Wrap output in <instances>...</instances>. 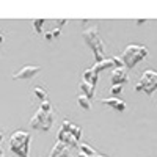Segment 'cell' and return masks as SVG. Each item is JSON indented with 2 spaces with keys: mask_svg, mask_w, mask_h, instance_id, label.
<instances>
[{
  "mask_svg": "<svg viewBox=\"0 0 157 157\" xmlns=\"http://www.w3.org/2000/svg\"><path fill=\"white\" fill-rule=\"evenodd\" d=\"M63 24H66V19H63V21H60V24H58V27H55L54 30H50L52 39H54V38H60V35H61V29H63Z\"/></svg>",
  "mask_w": 157,
  "mask_h": 157,
  "instance_id": "17",
  "label": "cell"
},
{
  "mask_svg": "<svg viewBox=\"0 0 157 157\" xmlns=\"http://www.w3.org/2000/svg\"><path fill=\"white\" fill-rule=\"evenodd\" d=\"M157 90V71L148 69L141 74L140 80L135 85V91H145L148 96H151Z\"/></svg>",
  "mask_w": 157,
  "mask_h": 157,
  "instance_id": "4",
  "label": "cell"
},
{
  "mask_svg": "<svg viewBox=\"0 0 157 157\" xmlns=\"http://www.w3.org/2000/svg\"><path fill=\"white\" fill-rule=\"evenodd\" d=\"M30 140L32 135L25 130H16L10 137V149L19 157H30Z\"/></svg>",
  "mask_w": 157,
  "mask_h": 157,
  "instance_id": "3",
  "label": "cell"
},
{
  "mask_svg": "<svg viewBox=\"0 0 157 157\" xmlns=\"http://www.w3.org/2000/svg\"><path fill=\"white\" fill-rule=\"evenodd\" d=\"M33 93H35V96H36L39 101H41V102L49 101V98H47V91H46V88L41 86V85H36V86L33 88Z\"/></svg>",
  "mask_w": 157,
  "mask_h": 157,
  "instance_id": "13",
  "label": "cell"
},
{
  "mask_svg": "<svg viewBox=\"0 0 157 157\" xmlns=\"http://www.w3.org/2000/svg\"><path fill=\"white\" fill-rule=\"evenodd\" d=\"M77 104H78V105H80L83 110H90V109H91V101H90L85 94H80V96L77 98Z\"/></svg>",
  "mask_w": 157,
  "mask_h": 157,
  "instance_id": "15",
  "label": "cell"
},
{
  "mask_svg": "<svg viewBox=\"0 0 157 157\" xmlns=\"http://www.w3.org/2000/svg\"><path fill=\"white\" fill-rule=\"evenodd\" d=\"M112 94L113 96H120L123 93V85H112Z\"/></svg>",
  "mask_w": 157,
  "mask_h": 157,
  "instance_id": "19",
  "label": "cell"
},
{
  "mask_svg": "<svg viewBox=\"0 0 157 157\" xmlns=\"http://www.w3.org/2000/svg\"><path fill=\"white\" fill-rule=\"evenodd\" d=\"M96 157H107V155H104V154H96Z\"/></svg>",
  "mask_w": 157,
  "mask_h": 157,
  "instance_id": "24",
  "label": "cell"
},
{
  "mask_svg": "<svg viewBox=\"0 0 157 157\" xmlns=\"http://www.w3.org/2000/svg\"><path fill=\"white\" fill-rule=\"evenodd\" d=\"M52 124H54V115H52V112H43L41 109H39L35 116L30 120V126L33 129H38V130H50Z\"/></svg>",
  "mask_w": 157,
  "mask_h": 157,
  "instance_id": "5",
  "label": "cell"
},
{
  "mask_svg": "<svg viewBox=\"0 0 157 157\" xmlns=\"http://www.w3.org/2000/svg\"><path fill=\"white\" fill-rule=\"evenodd\" d=\"M69 126H71V123H69L68 120H64V121H63V126H61L60 132H58V141H60V143H64L66 146H69V148L72 149V148L77 146V143H78V141H75L74 137L71 135V132H69Z\"/></svg>",
  "mask_w": 157,
  "mask_h": 157,
  "instance_id": "6",
  "label": "cell"
},
{
  "mask_svg": "<svg viewBox=\"0 0 157 157\" xmlns=\"http://www.w3.org/2000/svg\"><path fill=\"white\" fill-rule=\"evenodd\" d=\"M2 140H3V135H2V132H0V143H2Z\"/></svg>",
  "mask_w": 157,
  "mask_h": 157,
  "instance_id": "26",
  "label": "cell"
},
{
  "mask_svg": "<svg viewBox=\"0 0 157 157\" xmlns=\"http://www.w3.org/2000/svg\"><path fill=\"white\" fill-rule=\"evenodd\" d=\"M41 109L43 112H52V105H50V102L49 101H44V102H41Z\"/></svg>",
  "mask_w": 157,
  "mask_h": 157,
  "instance_id": "21",
  "label": "cell"
},
{
  "mask_svg": "<svg viewBox=\"0 0 157 157\" xmlns=\"http://www.w3.org/2000/svg\"><path fill=\"white\" fill-rule=\"evenodd\" d=\"M148 57V47L146 46H140V44H129L124 52L121 54V60L124 63V66L127 69H132L135 68L137 64L141 61V60H145Z\"/></svg>",
  "mask_w": 157,
  "mask_h": 157,
  "instance_id": "2",
  "label": "cell"
},
{
  "mask_svg": "<svg viewBox=\"0 0 157 157\" xmlns=\"http://www.w3.org/2000/svg\"><path fill=\"white\" fill-rule=\"evenodd\" d=\"M0 157H3V149L0 148Z\"/></svg>",
  "mask_w": 157,
  "mask_h": 157,
  "instance_id": "25",
  "label": "cell"
},
{
  "mask_svg": "<svg viewBox=\"0 0 157 157\" xmlns=\"http://www.w3.org/2000/svg\"><path fill=\"white\" fill-rule=\"evenodd\" d=\"M109 68H113L112 58H105V60L101 61V63H94V66H93V69H94L96 74H101L102 71H105V69H109Z\"/></svg>",
  "mask_w": 157,
  "mask_h": 157,
  "instance_id": "11",
  "label": "cell"
},
{
  "mask_svg": "<svg viewBox=\"0 0 157 157\" xmlns=\"http://www.w3.org/2000/svg\"><path fill=\"white\" fill-rule=\"evenodd\" d=\"M78 149H80L82 154H85V155H88V157H96V151L91 148L90 145H86V143H80Z\"/></svg>",
  "mask_w": 157,
  "mask_h": 157,
  "instance_id": "14",
  "label": "cell"
},
{
  "mask_svg": "<svg viewBox=\"0 0 157 157\" xmlns=\"http://www.w3.org/2000/svg\"><path fill=\"white\" fill-rule=\"evenodd\" d=\"M69 132H71V135L74 137L75 141H78V140L82 138V129L78 127L77 124H71V126H69Z\"/></svg>",
  "mask_w": 157,
  "mask_h": 157,
  "instance_id": "16",
  "label": "cell"
},
{
  "mask_svg": "<svg viewBox=\"0 0 157 157\" xmlns=\"http://www.w3.org/2000/svg\"><path fill=\"white\" fill-rule=\"evenodd\" d=\"M78 88H80L82 94H85L90 101L94 98V86H91L90 83H86V82H80V83H78Z\"/></svg>",
  "mask_w": 157,
  "mask_h": 157,
  "instance_id": "12",
  "label": "cell"
},
{
  "mask_svg": "<svg viewBox=\"0 0 157 157\" xmlns=\"http://www.w3.org/2000/svg\"><path fill=\"white\" fill-rule=\"evenodd\" d=\"M77 157H88V155H85V154H82V152H78V155Z\"/></svg>",
  "mask_w": 157,
  "mask_h": 157,
  "instance_id": "22",
  "label": "cell"
},
{
  "mask_svg": "<svg viewBox=\"0 0 157 157\" xmlns=\"http://www.w3.org/2000/svg\"><path fill=\"white\" fill-rule=\"evenodd\" d=\"M98 78H99V74H96L93 68H90V69H86L83 72V82L90 83L91 86H94V88L98 85Z\"/></svg>",
  "mask_w": 157,
  "mask_h": 157,
  "instance_id": "10",
  "label": "cell"
},
{
  "mask_svg": "<svg viewBox=\"0 0 157 157\" xmlns=\"http://www.w3.org/2000/svg\"><path fill=\"white\" fill-rule=\"evenodd\" d=\"M102 104L104 105H109L112 107L113 110L116 112H124L127 109V104L121 99H118V98H109V99H102Z\"/></svg>",
  "mask_w": 157,
  "mask_h": 157,
  "instance_id": "9",
  "label": "cell"
},
{
  "mask_svg": "<svg viewBox=\"0 0 157 157\" xmlns=\"http://www.w3.org/2000/svg\"><path fill=\"white\" fill-rule=\"evenodd\" d=\"M112 61H113V68H124V63L121 58L118 57H112Z\"/></svg>",
  "mask_w": 157,
  "mask_h": 157,
  "instance_id": "20",
  "label": "cell"
},
{
  "mask_svg": "<svg viewBox=\"0 0 157 157\" xmlns=\"http://www.w3.org/2000/svg\"><path fill=\"white\" fill-rule=\"evenodd\" d=\"M83 39L90 46V49L93 50L96 63H101V61L105 60V50H104L105 47H104V43H102V39L99 36V30H98L96 25H93V27H90L83 32Z\"/></svg>",
  "mask_w": 157,
  "mask_h": 157,
  "instance_id": "1",
  "label": "cell"
},
{
  "mask_svg": "<svg viewBox=\"0 0 157 157\" xmlns=\"http://www.w3.org/2000/svg\"><path fill=\"white\" fill-rule=\"evenodd\" d=\"M3 41V33H0V43Z\"/></svg>",
  "mask_w": 157,
  "mask_h": 157,
  "instance_id": "23",
  "label": "cell"
},
{
  "mask_svg": "<svg viewBox=\"0 0 157 157\" xmlns=\"http://www.w3.org/2000/svg\"><path fill=\"white\" fill-rule=\"evenodd\" d=\"M41 69H43V68L39 66V64H25V66H22L19 71H16L14 74H13V78H14V80H22V78H33Z\"/></svg>",
  "mask_w": 157,
  "mask_h": 157,
  "instance_id": "7",
  "label": "cell"
},
{
  "mask_svg": "<svg viewBox=\"0 0 157 157\" xmlns=\"http://www.w3.org/2000/svg\"><path fill=\"white\" fill-rule=\"evenodd\" d=\"M43 25H44V19H35L33 21V27H35V32L41 35L43 33Z\"/></svg>",
  "mask_w": 157,
  "mask_h": 157,
  "instance_id": "18",
  "label": "cell"
},
{
  "mask_svg": "<svg viewBox=\"0 0 157 157\" xmlns=\"http://www.w3.org/2000/svg\"><path fill=\"white\" fill-rule=\"evenodd\" d=\"M129 80V75L124 71V68H113L112 71V85H123L127 83Z\"/></svg>",
  "mask_w": 157,
  "mask_h": 157,
  "instance_id": "8",
  "label": "cell"
}]
</instances>
